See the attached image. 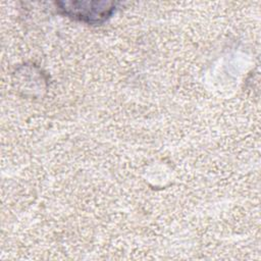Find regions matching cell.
Segmentation results:
<instances>
[{
    "instance_id": "1",
    "label": "cell",
    "mask_w": 261,
    "mask_h": 261,
    "mask_svg": "<svg viewBox=\"0 0 261 261\" xmlns=\"http://www.w3.org/2000/svg\"><path fill=\"white\" fill-rule=\"evenodd\" d=\"M57 5L63 14L87 23L105 21L116 8L115 3L105 1H68L58 2Z\"/></svg>"
}]
</instances>
